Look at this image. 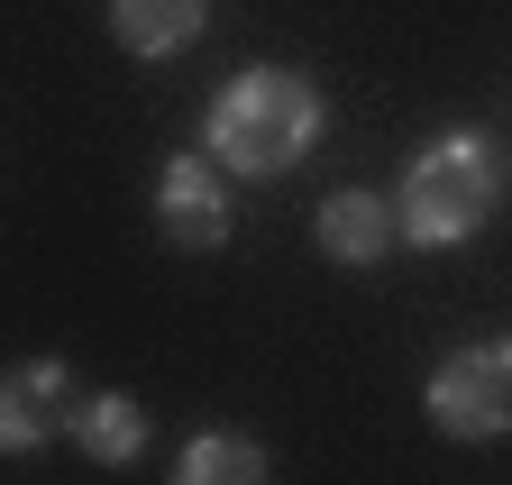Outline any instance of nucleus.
<instances>
[{
  "label": "nucleus",
  "mask_w": 512,
  "mask_h": 485,
  "mask_svg": "<svg viewBox=\"0 0 512 485\" xmlns=\"http://www.w3.org/2000/svg\"><path fill=\"white\" fill-rule=\"evenodd\" d=\"M202 147L238 174V184H266V174L302 165L320 147V92H311V74H293V65H247L211 101Z\"/></svg>",
  "instance_id": "f257e3e1"
},
{
  "label": "nucleus",
  "mask_w": 512,
  "mask_h": 485,
  "mask_svg": "<svg viewBox=\"0 0 512 485\" xmlns=\"http://www.w3.org/2000/svg\"><path fill=\"white\" fill-rule=\"evenodd\" d=\"M494 202H503V156H494V138L448 129V138H430L403 165L394 220H403L412 248H467V238L494 220Z\"/></svg>",
  "instance_id": "f03ea898"
},
{
  "label": "nucleus",
  "mask_w": 512,
  "mask_h": 485,
  "mask_svg": "<svg viewBox=\"0 0 512 485\" xmlns=\"http://www.w3.org/2000/svg\"><path fill=\"white\" fill-rule=\"evenodd\" d=\"M421 412L448 440H503L512 431V330L448 348L430 367V385H421Z\"/></svg>",
  "instance_id": "7ed1b4c3"
},
{
  "label": "nucleus",
  "mask_w": 512,
  "mask_h": 485,
  "mask_svg": "<svg viewBox=\"0 0 512 485\" xmlns=\"http://www.w3.org/2000/svg\"><path fill=\"white\" fill-rule=\"evenodd\" d=\"M83 421V385L64 357H28V367L0 376V458H28L46 440H74Z\"/></svg>",
  "instance_id": "20e7f679"
},
{
  "label": "nucleus",
  "mask_w": 512,
  "mask_h": 485,
  "mask_svg": "<svg viewBox=\"0 0 512 485\" xmlns=\"http://www.w3.org/2000/svg\"><path fill=\"white\" fill-rule=\"evenodd\" d=\"M156 229L174 248H220L229 238V165L211 147H192L156 174Z\"/></svg>",
  "instance_id": "39448f33"
},
{
  "label": "nucleus",
  "mask_w": 512,
  "mask_h": 485,
  "mask_svg": "<svg viewBox=\"0 0 512 485\" xmlns=\"http://www.w3.org/2000/svg\"><path fill=\"white\" fill-rule=\"evenodd\" d=\"M320 257H330V266H375L384 248H394V238H403V220H394V202H384V193H330V202H320Z\"/></svg>",
  "instance_id": "423d86ee"
},
{
  "label": "nucleus",
  "mask_w": 512,
  "mask_h": 485,
  "mask_svg": "<svg viewBox=\"0 0 512 485\" xmlns=\"http://www.w3.org/2000/svg\"><path fill=\"white\" fill-rule=\"evenodd\" d=\"M202 28H211V0H110V37L128 55H147V65L183 55Z\"/></svg>",
  "instance_id": "0eeeda50"
},
{
  "label": "nucleus",
  "mask_w": 512,
  "mask_h": 485,
  "mask_svg": "<svg viewBox=\"0 0 512 485\" xmlns=\"http://www.w3.org/2000/svg\"><path fill=\"white\" fill-rule=\"evenodd\" d=\"M174 485H266V449L247 431H192L174 458Z\"/></svg>",
  "instance_id": "6e6552de"
},
{
  "label": "nucleus",
  "mask_w": 512,
  "mask_h": 485,
  "mask_svg": "<svg viewBox=\"0 0 512 485\" xmlns=\"http://www.w3.org/2000/svg\"><path fill=\"white\" fill-rule=\"evenodd\" d=\"M74 440H83V458H101V467H128V458L147 449V403H138V394H83Z\"/></svg>",
  "instance_id": "1a4fd4ad"
}]
</instances>
